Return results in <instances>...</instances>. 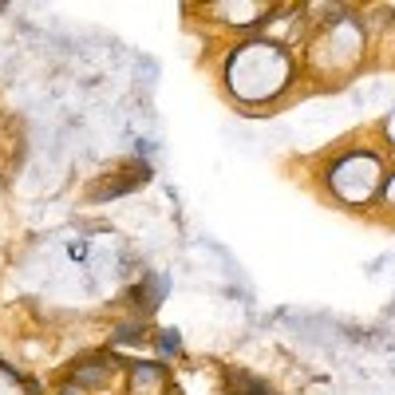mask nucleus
<instances>
[{
	"label": "nucleus",
	"instance_id": "obj_3",
	"mask_svg": "<svg viewBox=\"0 0 395 395\" xmlns=\"http://www.w3.org/2000/svg\"><path fill=\"white\" fill-rule=\"evenodd\" d=\"M387 91H391L387 83H364V87H356V91H352V107H371L376 99H384Z\"/></svg>",
	"mask_w": 395,
	"mask_h": 395
},
{
	"label": "nucleus",
	"instance_id": "obj_2",
	"mask_svg": "<svg viewBox=\"0 0 395 395\" xmlns=\"http://www.w3.org/2000/svg\"><path fill=\"white\" fill-rule=\"evenodd\" d=\"M336 119H344V115H340V107H332V103H312L301 111V123H336Z\"/></svg>",
	"mask_w": 395,
	"mask_h": 395
},
{
	"label": "nucleus",
	"instance_id": "obj_1",
	"mask_svg": "<svg viewBox=\"0 0 395 395\" xmlns=\"http://www.w3.org/2000/svg\"><path fill=\"white\" fill-rule=\"evenodd\" d=\"M336 190H340L344 198H368L371 194V182H376V163L371 158H348V163L336 170Z\"/></svg>",
	"mask_w": 395,
	"mask_h": 395
},
{
	"label": "nucleus",
	"instance_id": "obj_4",
	"mask_svg": "<svg viewBox=\"0 0 395 395\" xmlns=\"http://www.w3.org/2000/svg\"><path fill=\"white\" fill-rule=\"evenodd\" d=\"M265 138H269V143H277V146H289L292 143V127H269Z\"/></svg>",
	"mask_w": 395,
	"mask_h": 395
},
{
	"label": "nucleus",
	"instance_id": "obj_5",
	"mask_svg": "<svg viewBox=\"0 0 395 395\" xmlns=\"http://www.w3.org/2000/svg\"><path fill=\"white\" fill-rule=\"evenodd\" d=\"M391 130H395V123H391Z\"/></svg>",
	"mask_w": 395,
	"mask_h": 395
}]
</instances>
